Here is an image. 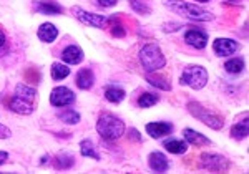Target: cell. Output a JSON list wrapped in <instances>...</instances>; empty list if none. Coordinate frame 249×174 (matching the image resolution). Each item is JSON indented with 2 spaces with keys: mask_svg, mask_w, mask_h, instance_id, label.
<instances>
[{
  "mask_svg": "<svg viewBox=\"0 0 249 174\" xmlns=\"http://www.w3.org/2000/svg\"><path fill=\"white\" fill-rule=\"evenodd\" d=\"M7 159H9V153H7V151H0V164H3Z\"/></svg>",
  "mask_w": 249,
  "mask_h": 174,
  "instance_id": "e575fe53",
  "label": "cell"
},
{
  "mask_svg": "<svg viewBox=\"0 0 249 174\" xmlns=\"http://www.w3.org/2000/svg\"><path fill=\"white\" fill-rule=\"evenodd\" d=\"M128 138H130L131 141H136V143H140V141H142V136H140V133H138V129H136V128L128 129Z\"/></svg>",
  "mask_w": 249,
  "mask_h": 174,
  "instance_id": "4dcf8cb0",
  "label": "cell"
},
{
  "mask_svg": "<svg viewBox=\"0 0 249 174\" xmlns=\"http://www.w3.org/2000/svg\"><path fill=\"white\" fill-rule=\"evenodd\" d=\"M73 164H75V159L70 153H68V155L67 153H60V155H57L53 157V166L57 169H68Z\"/></svg>",
  "mask_w": 249,
  "mask_h": 174,
  "instance_id": "603a6c76",
  "label": "cell"
},
{
  "mask_svg": "<svg viewBox=\"0 0 249 174\" xmlns=\"http://www.w3.org/2000/svg\"><path fill=\"white\" fill-rule=\"evenodd\" d=\"M179 83L183 87H190L193 90H203L208 83V71L204 67L199 65H190V67L184 68V71L181 73Z\"/></svg>",
  "mask_w": 249,
  "mask_h": 174,
  "instance_id": "8992f818",
  "label": "cell"
},
{
  "mask_svg": "<svg viewBox=\"0 0 249 174\" xmlns=\"http://www.w3.org/2000/svg\"><path fill=\"white\" fill-rule=\"evenodd\" d=\"M248 135H249V121H248V116H244L243 120H239L238 123L232 124L231 138L236 141H241V139H244Z\"/></svg>",
  "mask_w": 249,
  "mask_h": 174,
  "instance_id": "d6986e66",
  "label": "cell"
},
{
  "mask_svg": "<svg viewBox=\"0 0 249 174\" xmlns=\"http://www.w3.org/2000/svg\"><path fill=\"white\" fill-rule=\"evenodd\" d=\"M160 101V96L156 93H142L138 98V106L140 108H151Z\"/></svg>",
  "mask_w": 249,
  "mask_h": 174,
  "instance_id": "484cf974",
  "label": "cell"
},
{
  "mask_svg": "<svg viewBox=\"0 0 249 174\" xmlns=\"http://www.w3.org/2000/svg\"><path fill=\"white\" fill-rule=\"evenodd\" d=\"M70 75V68L67 67L65 63H53L52 65V78L55 82H62L63 78Z\"/></svg>",
  "mask_w": 249,
  "mask_h": 174,
  "instance_id": "cb8c5ba5",
  "label": "cell"
},
{
  "mask_svg": "<svg viewBox=\"0 0 249 174\" xmlns=\"http://www.w3.org/2000/svg\"><path fill=\"white\" fill-rule=\"evenodd\" d=\"M196 2H201V3H204V2H210V0H196Z\"/></svg>",
  "mask_w": 249,
  "mask_h": 174,
  "instance_id": "d590c367",
  "label": "cell"
},
{
  "mask_svg": "<svg viewBox=\"0 0 249 174\" xmlns=\"http://www.w3.org/2000/svg\"><path fill=\"white\" fill-rule=\"evenodd\" d=\"M146 133L155 139H160L163 136H168L173 133V124L171 123H148L146 124Z\"/></svg>",
  "mask_w": 249,
  "mask_h": 174,
  "instance_id": "9a60e30c",
  "label": "cell"
},
{
  "mask_svg": "<svg viewBox=\"0 0 249 174\" xmlns=\"http://www.w3.org/2000/svg\"><path fill=\"white\" fill-rule=\"evenodd\" d=\"M38 38L42 40L43 43H53L55 40L58 37V28L50 22H45L38 27V32H37Z\"/></svg>",
  "mask_w": 249,
  "mask_h": 174,
  "instance_id": "7c38bea8",
  "label": "cell"
},
{
  "mask_svg": "<svg viewBox=\"0 0 249 174\" xmlns=\"http://www.w3.org/2000/svg\"><path fill=\"white\" fill-rule=\"evenodd\" d=\"M184 42L190 47L196 48V50H203V48L208 45V35L201 30L193 28V30H188L186 34H184Z\"/></svg>",
  "mask_w": 249,
  "mask_h": 174,
  "instance_id": "8fae6325",
  "label": "cell"
},
{
  "mask_svg": "<svg viewBox=\"0 0 249 174\" xmlns=\"http://www.w3.org/2000/svg\"><path fill=\"white\" fill-rule=\"evenodd\" d=\"M80 153H82V156H85V157H93V159L100 161V155H98V151H96V148L91 139H83L82 143H80Z\"/></svg>",
  "mask_w": 249,
  "mask_h": 174,
  "instance_id": "7402d4cb",
  "label": "cell"
},
{
  "mask_svg": "<svg viewBox=\"0 0 249 174\" xmlns=\"http://www.w3.org/2000/svg\"><path fill=\"white\" fill-rule=\"evenodd\" d=\"M5 45H7V35H5V32L0 28V50L5 48Z\"/></svg>",
  "mask_w": 249,
  "mask_h": 174,
  "instance_id": "836d02e7",
  "label": "cell"
},
{
  "mask_svg": "<svg viewBox=\"0 0 249 174\" xmlns=\"http://www.w3.org/2000/svg\"><path fill=\"white\" fill-rule=\"evenodd\" d=\"M96 2H98L100 7H105V9H108V7L116 5V2H118V0H96Z\"/></svg>",
  "mask_w": 249,
  "mask_h": 174,
  "instance_id": "d6a6232c",
  "label": "cell"
},
{
  "mask_svg": "<svg viewBox=\"0 0 249 174\" xmlns=\"http://www.w3.org/2000/svg\"><path fill=\"white\" fill-rule=\"evenodd\" d=\"M186 108L196 120H199L201 123H204L208 128L221 129L224 126L223 116L218 115V113H214V111H211V110H206V108H204L201 103H198V101H190V103L186 104Z\"/></svg>",
  "mask_w": 249,
  "mask_h": 174,
  "instance_id": "5b68a950",
  "label": "cell"
},
{
  "mask_svg": "<svg viewBox=\"0 0 249 174\" xmlns=\"http://www.w3.org/2000/svg\"><path fill=\"white\" fill-rule=\"evenodd\" d=\"M140 62H142L143 68L146 73H155L164 68L166 65V58H164L161 48L155 43H148L140 50Z\"/></svg>",
  "mask_w": 249,
  "mask_h": 174,
  "instance_id": "277c9868",
  "label": "cell"
},
{
  "mask_svg": "<svg viewBox=\"0 0 249 174\" xmlns=\"http://www.w3.org/2000/svg\"><path fill=\"white\" fill-rule=\"evenodd\" d=\"M35 98H37V91H35L34 87L18 83L17 87H15V93L9 103V108L14 113H17V115L27 116L34 111Z\"/></svg>",
  "mask_w": 249,
  "mask_h": 174,
  "instance_id": "6da1fadb",
  "label": "cell"
},
{
  "mask_svg": "<svg viewBox=\"0 0 249 174\" xmlns=\"http://www.w3.org/2000/svg\"><path fill=\"white\" fill-rule=\"evenodd\" d=\"M130 5L136 14L140 15H150L151 14V5L146 0H130Z\"/></svg>",
  "mask_w": 249,
  "mask_h": 174,
  "instance_id": "f1b7e54d",
  "label": "cell"
},
{
  "mask_svg": "<svg viewBox=\"0 0 249 174\" xmlns=\"http://www.w3.org/2000/svg\"><path fill=\"white\" fill-rule=\"evenodd\" d=\"M108 28H110V30H111V35H113V37H120V38H123V37H124V34H126V32H124V28H123L122 23H118L115 18H111L110 27H108Z\"/></svg>",
  "mask_w": 249,
  "mask_h": 174,
  "instance_id": "f546056e",
  "label": "cell"
},
{
  "mask_svg": "<svg viewBox=\"0 0 249 174\" xmlns=\"http://www.w3.org/2000/svg\"><path fill=\"white\" fill-rule=\"evenodd\" d=\"M213 50L218 56H230L239 50V43L232 38H216L213 42Z\"/></svg>",
  "mask_w": 249,
  "mask_h": 174,
  "instance_id": "30bf717a",
  "label": "cell"
},
{
  "mask_svg": "<svg viewBox=\"0 0 249 174\" xmlns=\"http://www.w3.org/2000/svg\"><path fill=\"white\" fill-rule=\"evenodd\" d=\"M124 129H126V126H124L123 120H120L113 113L103 111L98 116V121H96V133L107 141L120 139L124 135Z\"/></svg>",
  "mask_w": 249,
  "mask_h": 174,
  "instance_id": "3957f363",
  "label": "cell"
},
{
  "mask_svg": "<svg viewBox=\"0 0 249 174\" xmlns=\"http://www.w3.org/2000/svg\"><path fill=\"white\" fill-rule=\"evenodd\" d=\"M163 146L171 155H184L188 151V143L181 139H168L163 143Z\"/></svg>",
  "mask_w": 249,
  "mask_h": 174,
  "instance_id": "ffe728a7",
  "label": "cell"
},
{
  "mask_svg": "<svg viewBox=\"0 0 249 174\" xmlns=\"http://www.w3.org/2000/svg\"><path fill=\"white\" fill-rule=\"evenodd\" d=\"M183 136H184V139H186V143L191 144V146H210L211 144V141L208 139L206 136L199 135L198 131H195V129H191V128H184Z\"/></svg>",
  "mask_w": 249,
  "mask_h": 174,
  "instance_id": "2e32d148",
  "label": "cell"
},
{
  "mask_svg": "<svg viewBox=\"0 0 249 174\" xmlns=\"http://www.w3.org/2000/svg\"><path fill=\"white\" fill-rule=\"evenodd\" d=\"M71 12H73V15L80 20V22L85 23V25H88V27H95V28H107V27H110L111 18L105 17V15L91 14V12L78 9V7H73Z\"/></svg>",
  "mask_w": 249,
  "mask_h": 174,
  "instance_id": "ba28073f",
  "label": "cell"
},
{
  "mask_svg": "<svg viewBox=\"0 0 249 174\" xmlns=\"http://www.w3.org/2000/svg\"><path fill=\"white\" fill-rule=\"evenodd\" d=\"M124 90L120 87H115V85H110V87L105 88V98L110 101V103H122L124 100Z\"/></svg>",
  "mask_w": 249,
  "mask_h": 174,
  "instance_id": "44dd1931",
  "label": "cell"
},
{
  "mask_svg": "<svg viewBox=\"0 0 249 174\" xmlns=\"http://www.w3.org/2000/svg\"><path fill=\"white\" fill-rule=\"evenodd\" d=\"M163 5L170 9L173 14H178L181 17L195 20V22H211L214 18V15L210 10L201 9L195 3H188L184 0H163Z\"/></svg>",
  "mask_w": 249,
  "mask_h": 174,
  "instance_id": "7a4b0ae2",
  "label": "cell"
},
{
  "mask_svg": "<svg viewBox=\"0 0 249 174\" xmlns=\"http://www.w3.org/2000/svg\"><path fill=\"white\" fill-rule=\"evenodd\" d=\"M228 73H232V75H238L241 71L244 70V60L243 58H231L228 60L226 65H224Z\"/></svg>",
  "mask_w": 249,
  "mask_h": 174,
  "instance_id": "83f0119b",
  "label": "cell"
},
{
  "mask_svg": "<svg viewBox=\"0 0 249 174\" xmlns=\"http://www.w3.org/2000/svg\"><path fill=\"white\" fill-rule=\"evenodd\" d=\"M57 116L62 123H67V124H78L80 120H82V116L73 110H63V111H60Z\"/></svg>",
  "mask_w": 249,
  "mask_h": 174,
  "instance_id": "d4e9b609",
  "label": "cell"
},
{
  "mask_svg": "<svg viewBox=\"0 0 249 174\" xmlns=\"http://www.w3.org/2000/svg\"><path fill=\"white\" fill-rule=\"evenodd\" d=\"M228 2H234V3H238V2H239V0H228Z\"/></svg>",
  "mask_w": 249,
  "mask_h": 174,
  "instance_id": "8d00e7d4",
  "label": "cell"
},
{
  "mask_svg": "<svg viewBox=\"0 0 249 174\" xmlns=\"http://www.w3.org/2000/svg\"><path fill=\"white\" fill-rule=\"evenodd\" d=\"M199 168L213 173H223L230 168V161L228 157L216 155V153H203L199 156Z\"/></svg>",
  "mask_w": 249,
  "mask_h": 174,
  "instance_id": "52a82bcc",
  "label": "cell"
},
{
  "mask_svg": "<svg viewBox=\"0 0 249 174\" xmlns=\"http://www.w3.org/2000/svg\"><path fill=\"white\" fill-rule=\"evenodd\" d=\"M50 103L57 108H67L75 103V93L67 87H57L50 93Z\"/></svg>",
  "mask_w": 249,
  "mask_h": 174,
  "instance_id": "9c48e42d",
  "label": "cell"
},
{
  "mask_svg": "<svg viewBox=\"0 0 249 174\" xmlns=\"http://www.w3.org/2000/svg\"><path fill=\"white\" fill-rule=\"evenodd\" d=\"M10 136H12L10 128H7V126H3V124H0V139H9Z\"/></svg>",
  "mask_w": 249,
  "mask_h": 174,
  "instance_id": "1f68e13d",
  "label": "cell"
},
{
  "mask_svg": "<svg viewBox=\"0 0 249 174\" xmlns=\"http://www.w3.org/2000/svg\"><path fill=\"white\" fill-rule=\"evenodd\" d=\"M148 164H150V168L156 173H164L170 168V163H168L166 156L160 151H153L148 156Z\"/></svg>",
  "mask_w": 249,
  "mask_h": 174,
  "instance_id": "5bb4252c",
  "label": "cell"
},
{
  "mask_svg": "<svg viewBox=\"0 0 249 174\" xmlns=\"http://www.w3.org/2000/svg\"><path fill=\"white\" fill-rule=\"evenodd\" d=\"M93 83H95V75L91 70L83 68V70H80L77 73V87L80 90H90L93 87Z\"/></svg>",
  "mask_w": 249,
  "mask_h": 174,
  "instance_id": "ac0fdd59",
  "label": "cell"
},
{
  "mask_svg": "<svg viewBox=\"0 0 249 174\" xmlns=\"http://www.w3.org/2000/svg\"><path fill=\"white\" fill-rule=\"evenodd\" d=\"M34 10L38 12L42 15H60L63 12L62 7L55 2H48V0H43V2H35L34 3Z\"/></svg>",
  "mask_w": 249,
  "mask_h": 174,
  "instance_id": "e0dca14e",
  "label": "cell"
},
{
  "mask_svg": "<svg viewBox=\"0 0 249 174\" xmlns=\"http://www.w3.org/2000/svg\"><path fill=\"white\" fill-rule=\"evenodd\" d=\"M60 56H62L65 65H78L83 60V52H82V48H78L77 45H70V47L63 48Z\"/></svg>",
  "mask_w": 249,
  "mask_h": 174,
  "instance_id": "4fadbf2b",
  "label": "cell"
},
{
  "mask_svg": "<svg viewBox=\"0 0 249 174\" xmlns=\"http://www.w3.org/2000/svg\"><path fill=\"white\" fill-rule=\"evenodd\" d=\"M146 80H148V83H150L151 87H155V88H160V90H164V91H170L171 90V85L168 83L166 80L163 78V76H156L153 73H148Z\"/></svg>",
  "mask_w": 249,
  "mask_h": 174,
  "instance_id": "4316f807",
  "label": "cell"
}]
</instances>
